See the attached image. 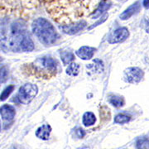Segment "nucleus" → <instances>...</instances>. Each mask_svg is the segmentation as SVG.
<instances>
[{"mask_svg": "<svg viewBox=\"0 0 149 149\" xmlns=\"http://www.w3.org/2000/svg\"><path fill=\"white\" fill-rule=\"evenodd\" d=\"M143 6L146 8H149V0H143Z\"/></svg>", "mask_w": 149, "mask_h": 149, "instance_id": "393cba45", "label": "nucleus"}, {"mask_svg": "<svg viewBox=\"0 0 149 149\" xmlns=\"http://www.w3.org/2000/svg\"><path fill=\"white\" fill-rule=\"evenodd\" d=\"M8 79V70L6 66L0 68V85L6 82Z\"/></svg>", "mask_w": 149, "mask_h": 149, "instance_id": "aec40b11", "label": "nucleus"}, {"mask_svg": "<svg viewBox=\"0 0 149 149\" xmlns=\"http://www.w3.org/2000/svg\"><path fill=\"white\" fill-rule=\"evenodd\" d=\"M14 85H8V86H7L5 89L2 92V94H1V95H0V100L1 101H4L6 100L10 95L13 93V91H14Z\"/></svg>", "mask_w": 149, "mask_h": 149, "instance_id": "a211bd4d", "label": "nucleus"}, {"mask_svg": "<svg viewBox=\"0 0 149 149\" xmlns=\"http://www.w3.org/2000/svg\"><path fill=\"white\" fill-rule=\"evenodd\" d=\"M36 72L42 77L49 78L58 71L59 63L56 59L51 56H42L37 59L33 64Z\"/></svg>", "mask_w": 149, "mask_h": 149, "instance_id": "7ed1b4c3", "label": "nucleus"}, {"mask_svg": "<svg viewBox=\"0 0 149 149\" xmlns=\"http://www.w3.org/2000/svg\"><path fill=\"white\" fill-rule=\"evenodd\" d=\"M91 0H52L47 10L56 21L67 25L80 21V17L90 10Z\"/></svg>", "mask_w": 149, "mask_h": 149, "instance_id": "f257e3e1", "label": "nucleus"}, {"mask_svg": "<svg viewBox=\"0 0 149 149\" xmlns=\"http://www.w3.org/2000/svg\"><path fill=\"white\" fill-rule=\"evenodd\" d=\"M32 30L37 39L46 46L52 45L58 39V33L55 27L44 17H39L33 21Z\"/></svg>", "mask_w": 149, "mask_h": 149, "instance_id": "f03ea898", "label": "nucleus"}, {"mask_svg": "<svg viewBox=\"0 0 149 149\" xmlns=\"http://www.w3.org/2000/svg\"><path fill=\"white\" fill-rule=\"evenodd\" d=\"M141 9V3L140 1H137L131 6H129L126 10H124L120 14L121 20H128L131 17L137 14Z\"/></svg>", "mask_w": 149, "mask_h": 149, "instance_id": "1a4fd4ad", "label": "nucleus"}, {"mask_svg": "<svg viewBox=\"0 0 149 149\" xmlns=\"http://www.w3.org/2000/svg\"><path fill=\"white\" fill-rule=\"evenodd\" d=\"M52 133V127L48 124H44L37 128L36 136L42 140H48Z\"/></svg>", "mask_w": 149, "mask_h": 149, "instance_id": "ddd939ff", "label": "nucleus"}, {"mask_svg": "<svg viewBox=\"0 0 149 149\" xmlns=\"http://www.w3.org/2000/svg\"><path fill=\"white\" fill-rule=\"evenodd\" d=\"M144 73L139 67H129L124 70L123 78L129 84H138L143 80Z\"/></svg>", "mask_w": 149, "mask_h": 149, "instance_id": "39448f33", "label": "nucleus"}, {"mask_svg": "<svg viewBox=\"0 0 149 149\" xmlns=\"http://www.w3.org/2000/svg\"><path fill=\"white\" fill-rule=\"evenodd\" d=\"M111 4L110 0H101L100 3L98 5L97 8L91 14L92 19H97L100 17L103 16V14L110 8Z\"/></svg>", "mask_w": 149, "mask_h": 149, "instance_id": "9d476101", "label": "nucleus"}, {"mask_svg": "<svg viewBox=\"0 0 149 149\" xmlns=\"http://www.w3.org/2000/svg\"><path fill=\"white\" fill-rule=\"evenodd\" d=\"M109 102L113 106L116 107V108H119V107H123L124 105V99L122 96L118 95H111L109 99Z\"/></svg>", "mask_w": 149, "mask_h": 149, "instance_id": "dca6fc26", "label": "nucleus"}, {"mask_svg": "<svg viewBox=\"0 0 149 149\" xmlns=\"http://www.w3.org/2000/svg\"><path fill=\"white\" fill-rule=\"evenodd\" d=\"M86 26H87L86 21L80 20V21L74 22L70 23L67 25H61L59 27V28L65 34L74 35V34H76L78 32H81L82 30H84Z\"/></svg>", "mask_w": 149, "mask_h": 149, "instance_id": "0eeeda50", "label": "nucleus"}, {"mask_svg": "<svg viewBox=\"0 0 149 149\" xmlns=\"http://www.w3.org/2000/svg\"><path fill=\"white\" fill-rule=\"evenodd\" d=\"M95 52L96 48L84 46V47H81L80 49H78L75 52V54L80 59H82L84 61H88V60H91L94 56V54H95Z\"/></svg>", "mask_w": 149, "mask_h": 149, "instance_id": "9b49d317", "label": "nucleus"}, {"mask_svg": "<svg viewBox=\"0 0 149 149\" xmlns=\"http://www.w3.org/2000/svg\"><path fill=\"white\" fill-rule=\"evenodd\" d=\"M96 122L95 115L92 112H85L82 117V123L85 127H90L94 125Z\"/></svg>", "mask_w": 149, "mask_h": 149, "instance_id": "4468645a", "label": "nucleus"}, {"mask_svg": "<svg viewBox=\"0 0 149 149\" xmlns=\"http://www.w3.org/2000/svg\"><path fill=\"white\" fill-rule=\"evenodd\" d=\"M136 146L137 149H149V140L146 139H139Z\"/></svg>", "mask_w": 149, "mask_h": 149, "instance_id": "412c9836", "label": "nucleus"}, {"mask_svg": "<svg viewBox=\"0 0 149 149\" xmlns=\"http://www.w3.org/2000/svg\"><path fill=\"white\" fill-rule=\"evenodd\" d=\"M61 59L62 61V63L65 65L71 64L74 60V55L73 52H68V51H62L61 52Z\"/></svg>", "mask_w": 149, "mask_h": 149, "instance_id": "2eb2a0df", "label": "nucleus"}, {"mask_svg": "<svg viewBox=\"0 0 149 149\" xmlns=\"http://www.w3.org/2000/svg\"><path fill=\"white\" fill-rule=\"evenodd\" d=\"M9 149H20L18 147H17V146H13V147H12V148H10Z\"/></svg>", "mask_w": 149, "mask_h": 149, "instance_id": "a878e982", "label": "nucleus"}, {"mask_svg": "<svg viewBox=\"0 0 149 149\" xmlns=\"http://www.w3.org/2000/svg\"><path fill=\"white\" fill-rule=\"evenodd\" d=\"M129 37V31L127 27H118L112 32L108 37V42L110 44L122 42Z\"/></svg>", "mask_w": 149, "mask_h": 149, "instance_id": "423d86ee", "label": "nucleus"}, {"mask_svg": "<svg viewBox=\"0 0 149 149\" xmlns=\"http://www.w3.org/2000/svg\"><path fill=\"white\" fill-rule=\"evenodd\" d=\"M0 115L5 122H11L16 115L15 108L10 104H4L0 107Z\"/></svg>", "mask_w": 149, "mask_h": 149, "instance_id": "6e6552de", "label": "nucleus"}, {"mask_svg": "<svg viewBox=\"0 0 149 149\" xmlns=\"http://www.w3.org/2000/svg\"><path fill=\"white\" fill-rule=\"evenodd\" d=\"M80 65L72 62L71 64L68 65V67L66 69V74H69L70 76H76L80 73Z\"/></svg>", "mask_w": 149, "mask_h": 149, "instance_id": "f3484780", "label": "nucleus"}, {"mask_svg": "<svg viewBox=\"0 0 149 149\" xmlns=\"http://www.w3.org/2000/svg\"><path fill=\"white\" fill-rule=\"evenodd\" d=\"M38 93V88L36 85L27 83L22 85L17 95L19 103L23 104H28L36 97Z\"/></svg>", "mask_w": 149, "mask_h": 149, "instance_id": "20e7f679", "label": "nucleus"}, {"mask_svg": "<svg viewBox=\"0 0 149 149\" xmlns=\"http://www.w3.org/2000/svg\"><path fill=\"white\" fill-rule=\"evenodd\" d=\"M1 61H2V58H1V57H0V62H1Z\"/></svg>", "mask_w": 149, "mask_h": 149, "instance_id": "bb28decb", "label": "nucleus"}, {"mask_svg": "<svg viewBox=\"0 0 149 149\" xmlns=\"http://www.w3.org/2000/svg\"><path fill=\"white\" fill-rule=\"evenodd\" d=\"M18 47L22 52H32L34 49V43L31 39V37L26 35V34H24L19 41Z\"/></svg>", "mask_w": 149, "mask_h": 149, "instance_id": "f8f14e48", "label": "nucleus"}, {"mask_svg": "<svg viewBox=\"0 0 149 149\" xmlns=\"http://www.w3.org/2000/svg\"><path fill=\"white\" fill-rule=\"evenodd\" d=\"M143 27L145 29V31L147 32H149V18H144L143 21Z\"/></svg>", "mask_w": 149, "mask_h": 149, "instance_id": "5701e85b", "label": "nucleus"}, {"mask_svg": "<svg viewBox=\"0 0 149 149\" xmlns=\"http://www.w3.org/2000/svg\"><path fill=\"white\" fill-rule=\"evenodd\" d=\"M108 17H109L108 14H104V15H103V16L101 17V18H100L99 21L97 22H95V23H94L92 26H91V27H89V30H91V29H93V28H95V27H98L99 25H100V24H102L103 22H104L107 20Z\"/></svg>", "mask_w": 149, "mask_h": 149, "instance_id": "4be33fe9", "label": "nucleus"}, {"mask_svg": "<svg viewBox=\"0 0 149 149\" xmlns=\"http://www.w3.org/2000/svg\"><path fill=\"white\" fill-rule=\"evenodd\" d=\"M129 120H130V117L126 115V114H123V113L117 114L114 117V123H115L123 124V123H127L128 122H129Z\"/></svg>", "mask_w": 149, "mask_h": 149, "instance_id": "6ab92c4d", "label": "nucleus"}, {"mask_svg": "<svg viewBox=\"0 0 149 149\" xmlns=\"http://www.w3.org/2000/svg\"><path fill=\"white\" fill-rule=\"evenodd\" d=\"M0 129H1V123H0Z\"/></svg>", "mask_w": 149, "mask_h": 149, "instance_id": "cd10ccee", "label": "nucleus"}, {"mask_svg": "<svg viewBox=\"0 0 149 149\" xmlns=\"http://www.w3.org/2000/svg\"><path fill=\"white\" fill-rule=\"evenodd\" d=\"M75 133H76V135H77V137L78 138H80V139H81V138H83L84 136L85 135V132L82 129V128H77L76 130H75Z\"/></svg>", "mask_w": 149, "mask_h": 149, "instance_id": "b1692460", "label": "nucleus"}]
</instances>
